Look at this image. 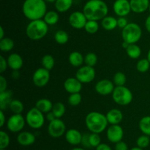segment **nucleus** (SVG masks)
<instances>
[{"label": "nucleus", "instance_id": "obj_54", "mask_svg": "<svg viewBox=\"0 0 150 150\" xmlns=\"http://www.w3.org/2000/svg\"><path fill=\"white\" fill-rule=\"evenodd\" d=\"M130 150H144V149H143L140 148V147H139V146H136V147H133V148L130 149Z\"/></svg>", "mask_w": 150, "mask_h": 150}, {"label": "nucleus", "instance_id": "obj_37", "mask_svg": "<svg viewBox=\"0 0 150 150\" xmlns=\"http://www.w3.org/2000/svg\"><path fill=\"white\" fill-rule=\"evenodd\" d=\"M114 83L117 86H124L125 84L126 83L127 78H126L125 74L122 72H117L114 76Z\"/></svg>", "mask_w": 150, "mask_h": 150}, {"label": "nucleus", "instance_id": "obj_48", "mask_svg": "<svg viewBox=\"0 0 150 150\" xmlns=\"http://www.w3.org/2000/svg\"><path fill=\"white\" fill-rule=\"evenodd\" d=\"M96 150H112V149L108 144H100L96 147Z\"/></svg>", "mask_w": 150, "mask_h": 150}, {"label": "nucleus", "instance_id": "obj_13", "mask_svg": "<svg viewBox=\"0 0 150 150\" xmlns=\"http://www.w3.org/2000/svg\"><path fill=\"white\" fill-rule=\"evenodd\" d=\"M106 135L110 142L117 144L122 140L124 131L120 124H113L111 125L107 129Z\"/></svg>", "mask_w": 150, "mask_h": 150}, {"label": "nucleus", "instance_id": "obj_46", "mask_svg": "<svg viewBox=\"0 0 150 150\" xmlns=\"http://www.w3.org/2000/svg\"><path fill=\"white\" fill-rule=\"evenodd\" d=\"M7 79L3 76H0V92H2L7 90Z\"/></svg>", "mask_w": 150, "mask_h": 150}, {"label": "nucleus", "instance_id": "obj_2", "mask_svg": "<svg viewBox=\"0 0 150 150\" xmlns=\"http://www.w3.org/2000/svg\"><path fill=\"white\" fill-rule=\"evenodd\" d=\"M22 11L25 17L30 21L42 19L47 13L46 3L45 0H25Z\"/></svg>", "mask_w": 150, "mask_h": 150}, {"label": "nucleus", "instance_id": "obj_35", "mask_svg": "<svg viewBox=\"0 0 150 150\" xmlns=\"http://www.w3.org/2000/svg\"><path fill=\"white\" fill-rule=\"evenodd\" d=\"M84 29L89 34H95L99 29V24L96 21L88 20L84 26Z\"/></svg>", "mask_w": 150, "mask_h": 150}, {"label": "nucleus", "instance_id": "obj_53", "mask_svg": "<svg viewBox=\"0 0 150 150\" xmlns=\"http://www.w3.org/2000/svg\"><path fill=\"white\" fill-rule=\"evenodd\" d=\"M122 46L123 48H125L126 49L127 48V46H129V44H128V43L125 42V41H123V43H122Z\"/></svg>", "mask_w": 150, "mask_h": 150}, {"label": "nucleus", "instance_id": "obj_21", "mask_svg": "<svg viewBox=\"0 0 150 150\" xmlns=\"http://www.w3.org/2000/svg\"><path fill=\"white\" fill-rule=\"evenodd\" d=\"M106 118L108 124H111V125L120 124L123 119V113L119 109H111L107 113Z\"/></svg>", "mask_w": 150, "mask_h": 150}, {"label": "nucleus", "instance_id": "obj_38", "mask_svg": "<svg viewBox=\"0 0 150 150\" xmlns=\"http://www.w3.org/2000/svg\"><path fill=\"white\" fill-rule=\"evenodd\" d=\"M150 63L148 59H142L139 60L136 65V69L141 73H145L149 69Z\"/></svg>", "mask_w": 150, "mask_h": 150}, {"label": "nucleus", "instance_id": "obj_36", "mask_svg": "<svg viewBox=\"0 0 150 150\" xmlns=\"http://www.w3.org/2000/svg\"><path fill=\"white\" fill-rule=\"evenodd\" d=\"M10 136L4 131H0V149H6L10 144Z\"/></svg>", "mask_w": 150, "mask_h": 150}, {"label": "nucleus", "instance_id": "obj_45", "mask_svg": "<svg viewBox=\"0 0 150 150\" xmlns=\"http://www.w3.org/2000/svg\"><path fill=\"white\" fill-rule=\"evenodd\" d=\"M128 24L127 20L125 17H120L117 19V26L122 29H124Z\"/></svg>", "mask_w": 150, "mask_h": 150}, {"label": "nucleus", "instance_id": "obj_39", "mask_svg": "<svg viewBox=\"0 0 150 150\" xmlns=\"http://www.w3.org/2000/svg\"><path fill=\"white\" fill-rule=\"evenodd\" d=\"M82 101V96L80 93H75L70 94L68 97V103L71 106H77Z\"/></svg>", "mask_w": 150, "mask_h": 150}, {"label": "nucleus", "instance_id": "obj_15", "mask_svg": "<svg viewBox=\"0 0 150 150\" xmlns=\"http://www.w3.org/2000/svg\"><path fill=\"white\" fill-rule=\"evenodd\" d=\"M114 83L107 79L98 81L95 85V91L98 94L103 96H107L112 94L114 90Z\"/></svg>", "mask_w": 150, "mask_h": 150}, {"label": "nucleus", "instance_id": "obj_22", "mask_svg": "<svg viewBox=\"0 0 150 150\" xmlns=\"http://www.w3.org/2000/svg\"><path fill=\"white\" fill-rule=\"evenodd\" d=\"M13 92L9 90L0 92V108L4 110L10 106V102L12 101Z\"/></svg>", "mask_w": 150, "mask_h": 150}, {"label": "nucleus", "instance_id": "obj_4", "mask_svg": "<svg viewBox=\"0 0 150 150\" xmlns=\"http://www.w3.org/2000/svg\"><path fill=\"white\" fill-rule=\"evenodd\" d=\"M48 31V25L42 19L31 21L26 29V34L29 39L38 41L43 38Z\"/></svg>", "mask_w": 150, "mask_h": 150}, {"label": "nucleus", "instance_id": "obj_47", "mask_svg": "<svg viewBox=\"0 0 150 150\" xmlns=\"http://www.w3.org/2000/svg\"><path fill=\"white\" fill-rule=\"evenodd\" d=\"M81 144H83V146L86 148H92L89 144V135L88 134H84L83 135V137H82V141H81Z\"/></svg>", "mask_w": 150, "mask_h": 150}, {"label": "nucleus", "instance_id": "obj_25", "mask_svg": "<svg viewBox=\"0 0 150 150\" xmlns=\"http://www.w3.org/2000/svg\"><path fill=\"white\" fill-rule=\"evenodd\" d=\"M101 25L105 30H114L117 26V19L112 16H105L103 19H102Z\"/></svg>", "mask_w": 150, "mask_h": 150}, {"label": "nucleus", "instance_id": "obj_59", "mask_svg": "<svg viewBox=\"0 0 150 150\" xmlns=\"http://www.w3.org/2000/svg\"><path fill=\"white\" fill-rule=\"evenodd\" d=\"M0 150H6V149H0Z\"/></svg>", "mask_w": 150, "mask_h": 150}, {"label": "nucleus", "instance_id": "obj_19", "mask_svg": "<svg viewBox=\"0 0 150 150\" xmlns=\"http://www.w3.org/2000/svg\"><path fill=\"white\" fill-rule=\"evenodd\" d=\"M131 10L136 13H142L149 9V0H130Z\"/></svg>", "mask_w": 150, "mask_h": 150}, {"label": "nucleus", "instance_id": "obj_27", "mask_svg": "<svg viewBox=\"0 0 150 150\" xmlns=\"http://www.w3.org/2000/svg\"><path fill=\"white\" fill-rule=\"evenodd\" d=\"M126 53L132 59H138L142 54V49L136 44H129L126 49Z\"/></svg>", "mask_w": 150, "mask_h": 150}, {"label": "nucleus", "instance_id": "obj_18", "mask_svg": "<svg viewBox=\"0 0 150 150\" xmlns=\"http://www.w3.org/2000/svg\"><path fill=\"white\" fill-rule=\"evenodd\" d=\"M35 135L30 132L24 131L21 132L18 135L17 141L20 145L23 146H28L32 145L35 142Z\"/></svg>", "mask_w": 150, "mask_h": 150}, {"label": "nucleus", "instance_id": "obj_41", "mask_svg": "<svg viewBox=\"0 0 150 150\" xmlns=\"http://www.w3.org/2000/svg\"><path fill=\"white\" fill-rule=\"evenodd\" d=\"M89 141L91 147L96 148L98 146H99L101 144V138L99 134L92 132L89 135Z\"/></svg>", "mask_w": 150, "mask_h": 150}, {"label": "nucleus", "instance_id": "obj_11", "mask_svg": "<svg viewBox=\"0 0 150 150\" xmlns=\"http://www.w3.org/2000/svg\"><path fill=\"white\" fill-rule=\"evenodd\" d=\"M50 73L49 71L44 68H40L37 69L33 74L32 76V81L33 83L37 87L42 88L45 86L49 82Z\"/></svg>", "mask_w": 150, "mask_h": 150}, {"label": "nucleus", "instance_id": "obj_23", "mask_svg": "<svg viewBox=\"0 0 150 150\" xmlns=\"http://www.w3.org/2000/svg\"><path fill=\"white\" fill-rule=\"evenodd\" d=\"M53 105L54 104H52V102L49 99L43 98L40 99L37 101L36 104H35V107H37L38 110H40L42 113H47L52 110Z\"/></svg>", "mask_w": 150, "mask_h": 150}, {"label": "nucleus", "instance_id": "obj_33", "mask_svg": "<svg viewBox=\"0 0 150 150\" xmlns=\"http://www.w3.org/2000/svg\"><path fill=\"white\" fill-rule=\"evenodd\" d=\"M41 63H42V68L50 71L54 68V64H55V60H54V58L53 57L52 55L45 54L42 57Z\"/></svg>", "mask_w": 150, "mask_h": 150}, {"label": "nucleus", "instance_id": "obj_12", "mask_svg": "<svg viewBox=\"0 0 150 150\" xmlns=\"http://www.w3.org/2000/svg\"><path fill=\"white\" fill-rule=\"evenodd\" d=\"M69 23L72 27L77 29H81L84 28L88 19L83 12L76 11L73 12L69 16Z\"/></svg>", "mask_w": 150, "mask_h": 150}, {"label": "nucleus", "instance_id": "obj_51", "mask_svg": "<svg viewBox=\"0 0 150 150\" xmlns=\"http://www.w3.org/2000/svg\"><path fill=\"white\" fill-rule=\"evenodd\" d=\"M145 27H146V30L150 33V16H148L145 21Z\"/></svg>", "mask_w": 150, "mask_h": 150}, {"label": "nucleus", "instance_id": "obj_44", "mask_svg": "<svg viewBox=\"0 0 150 150\" xmlns=\"http://www.w3.org/2000/svg\"><path fill=\"white\" fill-rule=\"evenodd\" d=\"M115 150H128V146L125 142L121 141L115 144Z\"/></svg>", "mask_w": 150, "mask_h": 150}, {"label": "nucleus", "instance_id": "obj_55", "mask_svg": "<svg viewBox=\"0 0 150 150\" xmlns=\"http://www.w3.org/2000/svg\"><path fill=\"white\" fill-rule=\"evenodd\" d=\"M71 150H86V149H84L81 148V147H75V148L72 149Z\"/></svg>", "mask_w": 150, "mask_h": 150}, {"label": "nucleus", "instance_id": "obj_57", "mask_svg": "<svg viewBox=\"0 0 150 150\" xmlns=\"http://www.w3.org/2000/svg\"><path fill=\"white\" fill-rule=\"evenodd\" d=\"M45 1H47L48 2H50V3H53V2L55 3L57 0H45Z\"/></svg>", "mask_w": 150, "mask_h": 150}, {"label": "nucleus", "instance_id": "obj_7", "mask_svg": "<svg viewBox=\"0 0 150 150\" xmlns=\"http://www.w3.org/2000/svg\"><path fill=\"white\" fill-rule=\"evenodd\" d=\"M26 122L32 129H40L45 122L43 113L37 107H33L27 112L26 115Z\"/></svg>", "mask_w": 150, "mask_h": 150}, {"label": "nucleus", "instance_id": "obj_56", "mask_svg": "<svg viewBox=\"0 0 150 150\" xmlns=\"http://www.w3.org/2000/svg\"><path fill=\"white\" fill-rule=\"evenodd\" d=\"M147 59L150 63V49H149V51H148V53H147Z\"/></svg>", "mask_w": 150, "mask_h": 150}, {"label": "nucleus", "instance_id": "obj_52", "mask_svg": "<svg viewBox=\"0 0 150 150\" xmlns=\"http://www.w3.org/2000/svg\"><path fill=\"white\" fill-rule=\"evenodd\" d=\"M4 29H3L2 26H0V40L3 39L4 38Z\"/></svg>", "mask_w": 150, "mask_h": 150}, {"label": "nucleus", "instance_id": "obj_34", "mask_svg": "<svg viewBox=\"0 0 150 150\" xmlns=\"http://www.w3.org/2000/svg\"><path fill=\"white\" fill-rule=\"evenodd\" d=\"M54 39L59 44H64L68 41L69 35L67 32L64 30H59L54 35Z\"/></svg>", "mask_w": 150, "mask_h": 150}, {"label": "nucleus", "instance_id": "obj_6", "mask_svg": "<svg viewBox=\"0 0 150 150\" xmlns=\"http://www.w3.org/2000/svg\"><path fill=\"white\" fill-rule=\"evenodd\" d=\"M112 98L117 104L126 106L133 100V94L127 87L117 86L112 93Z\"/></svg>", "mask_w": 150, "mask_h": 150}, {"label": "nucleus", "instance_id": "obj_16", "mask_svg": "<svg viewBox=\"0 0 150 150\" xmlns=\"http://www.w3.org/2000/svg\"><path fill=\"white\" fill-rule=\"evenodd\" d=\"M64 88L70 94L80 93L82 89V83L76 77H70L64 81Z\"/></svg>", "mask_w": 150, "mask_h": 150}, {"label": "nucleus", "instance_id": "obj_3", "mask_svg": "<svg viewBox=\"0 0 150 150\" xmlns=\"http://www.w3.org/2000/svg\"><path fill=\"white\" fill-rule=\"evenodd\" d=\"M85 124L91 132L100 134L103 132L108 126L106 116L99 112H90L85 118Z\"/></svg>", "mask_w": 150, "mask_h": 150}, {"label": "nucleus", "instance_id": "obj_28", "mask_svg": "<svg viewBox=\"0 0 150 150\" xmlns=\"http://www.w3.org/2000/svg\"><path fill=\"white\" fill-rule=\"evenodd\" d=\"M59 16L57 12L54 10H50L45 13L43 18V20L48 25H54L59 21Z\"/></svg>", "mask_w": 150, "mask_h": 150}, {"label": "nucleus", "instance_id": "obj_31", "mask_svg": "<svg viewBox=\"0 0 150 150\" xmlns=\"http://www.w3.org/2000/svg\"><path fill=\"white\" fill-rule=\"evenodd\" d=\"M9 108L13 112V114H21L24 109V106H23V103L19 100L13 99L10 102Z\"/></svg>", "mask_w": 150, "mask_h": 150}, {"label": "nucleus", "instance_id": "obj_32", "mask_svg": "<svg viewBox=\"0 0 150 150\" xmlns=\"http://www.w3.org/2000/svg\"><path fill=\"white\" fill-rule=\"evenodd\" d=\"M51 111L57 119H61L65 113V106L62 102H57L54 104Z\"/></svg>", "mask_w": 150, "mask_h": 150}, {"label": "nucleus", "instance_id": "obj_24", "mask_svg": "<svg viewBox=\"0 0 150 150\" xmlns=\"http://www.w3.org/2000/svg\"><path fill=\"white\" fill-rule=\"evenodd\" d=\"M69 62L70 64L74 67H79L81 66L84 61V57H83L82 54L79 51H73L69 55Z\"/></svg>", "mask_w": 150, "mask_h": 150}, {"label": "nucleus", "instance_id": "obj_50", "mask_svg": "<svg viewBox=\"0 0 150 150\" xmlns=\"http://www.w3.org/2000/svg\"><path fill=\"white\" fill-rule=\"evenodd\" d=\"M46 119H47V120L49 121V122H50V121H51L56 119L57 118H56V116H54V114L53 113L52 111H50V112H48V113H47Z\"/></svg>", "mask_w": 150, "mask_h": 150}, {"label": "nucleus", "instance_id": "obj_10", "mask_svg": "<svg viewBox=\"0 0 150 150\" xmlns=\"http://www.w3.org/2000/svg\"><path fill=\"white\" fill-rule=\"evenodd\" d=\"M26 119L21 114H13L7 122V129L12 132H18L24 127Z\"/></svg>", "mask_w": 150, "mask_h": 150}, {"label": "nucleus", "instance_id": "obj_58", "mask_svg": "<svg viewBox=\"0 0 150 150\" xmlns=\"http://www.w3.org/2000/svg\"><path fill=\"white\" fill-rule=\"evenodd\" d=\"M149 13H150V4H149Z\"/></svg>", "mask_w": 150, "mask_h": 150}, {"label": "nucleus", "instance_id": "obj_40", "mask_svg": "<svg viewBox=\"0 0 150 150\" xmlns=\"http://www.w3.org/2000/svg\"><path fill=\"white\" fill-rule=\"evenodd\" d=\"M97 62H98V57L95 53L89 52L84 57V63H86V66L94 67L96 65Z\"/></svg>", "mask_w": 150, "mask_h": 150}, {"label": "nucleus", "instance_id": "obj_8", "mask_svg": "<svg viewBox=\"0 0 150 150\" xmlns=\"http://www.w3.org/2000/svg\"><path fill=\"white\" fill-rule=\"evenodd\" d=\"M66 131V125L64 122L60 119H56L49 122L48 126V132L52 138H60Z\"/></svg>", "mask_w": 150, "mask_h": 150}, {"label": "nucleus", "instance_id": "obj_49", "mask_svg": "<svg viewBox=\"0 0 150 150\" xmlns=\"http://www.w3.org/2000/svg\"><path fill=\"white\" fill-rule=\"evenodd\" d=\"M5 124V116L2 110H0V126L2 127Z\"/></svg>", "mask_w": 150, "mask_h": 150}, {"label": "nucleus", "instance_id": "obj_1", "mask_svg": "<svg viewBox=\"0 0 150 150\" xmlns=\"http://www.w3.org/2000/svg\"><path fill=\"white\" fill-rule=\"evenodd\" d=\"M83 13L88 20H102L108 13V5L103 0H89L84 4Z\"/></svg>", "mask_w": 150, "mask_h": 150}, {"label": "nucleus", "instance_id": "obj_20", "mask_svg": "<svg viewBox=\"0 0 150 150\" xmlns=\"http://www.w3.org/2000/svg\"><path fill=\"white\" fill-rule=\"evenodd\" d=\"M7 60L8 66L13 71H18L23 66V59L17 53H13L10 54Z\"/></svg>", "mask_w": 150, "mask_h": 150}, {"label": "nucleus", "instance_id": "obj_42", "mask_svg": "<svg viewBox=\"0 0 150 150\" xmlns=\"http://www.w3.org/2000/svg\"><path fill=\"white\" fill-rule=\"evenodd\" d=\"M136 144H137L138 146L140 147V148H146L150 144L149 137L146 135H141L138 138L137 141H136Z\"/></svg>", "mask_w": 150, "mask_h": 150}, {"label": "nucleus", "instance_id": "obj_9", "mask_svg": "<svg viewBox=\"0 0 150 150\" xmlns=\"http://www.w3.org/2000/svg\"><path fill=\"white\" fill-rule=\"evenodd\" d=\"M76 77L81 83H89L95 79V70L93 67L86 66V65L81 66L76 71Z\"/></svg>", "mask_w": 150, "mask_h": 150}, {"label": "nucleus", "instance_id": "obj_43", "mask_svg": "<svg viewBox=\"0 0 150 150\" xmlns=\"http://www.w3.org/2000/svg\"><path fill=\"white\" fill-rule=\"evenodd\" d=\"M7 66H8L7 60L2 55L0 56V73H3L5 71Z\"/></svg>", "mask_w": 150, "mask_h": 150}, {"label": "nucleus", "instance_id": "obj_26", "mask_svg": "<svg viewBox=\"0 0 150 150\" xmlns=\"http://www.w3.org/2000/svg\"><path fill=\"white\" fill-rule=\"evenodd\" d=\"M73 3V0H57L55 2V8L59 13H64L70 9Z\"/></svg>", "mask_w": 150, "mask_h": 150}, {"label": "nucleus", "instance_id": "obj_14", "mask_svg": "<svg viewBox=\"0 0 150 150\" xmlns=\"http://www.w3.org/2000/svg\"><path fill=\"white\" fill-rule=\"evenodd\" d=\"M113 9L115 14L120 17H125L132 11L130 1L128 0H116L113 5Z\"/></svg>", "mask_w": 150, "mask_h": 150}, {"label": "nucleus", "instance_id": "obj_29", "mask_svg": "<svg viewBox=\"0 0 150 150\" xmlns=\"http://www.w3.org/2000/svg\"><path fill=\"white\" fill-rule=\"evenodd\" d=\"M139 129L144 135L150 136V116H144L139 124Z\"/></svg>", "mask_w": 150, "mask_h": 150}, {"label": "nucleus", "instance_id": "obj_17", "mask_svg": "<svg viewBox=\"0 0 150 150\" xmlns=\"http://www.w3.org/2000/svg\"><path fill=\"white\" fill-rule=\"evenodd\" d=\"M83 135L80 131L76 129H70L65 132V139L71 145H79L81 144Z\"/></svg>", "mask_w": 150, "mask_h": 150}, {"label": "nucleus", "instance_id": "obj_5", "mask_svg": "<svg viewBox=\"0 0 150 150\" xmlns=\"http://www.w3.org/2000/svg\"><path fill=\"white\" fill-rule=\"evenodd\" d=\"M142 30L139 24L136 23H129L122 32L123 41L129 44H136L142 38Z\"/></svg>", "mask_w": 150, "mask_h": 150}, {"label": "nucleus", "instance_id": "obj_30", "mask_svg": "<svg viewBox=\"0 0 150 150\" xmlns=\"http://www.w3.org/2000/svg\"><path fill=\"white\" fill-rule=\"evenodd\" d=\"M14 47V42L10 38H4L0 40V50L4 52L11 51Z\"/></svg>", "mask_w": 150, "mask_h": 150}]
</instances>
